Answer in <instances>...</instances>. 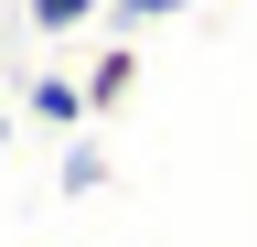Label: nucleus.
<instances>
[{
  "label": "nucleus",
  "instance_id": "nucleus-1",
  "mask_svg": "<svg viewBox=\"0 0 257 247\" xmlns=\"http://www.w3.org/2000/svg\"><path fill=\"white\" fill-rule=\"evenodd\" d=\"M75 86H86V118H107V108H128V86H140V43H128V33H118V43H107V54H96V65H86Z\"/></svg>",
  "mask_w": 257,
  "mask_h": 247
},
{
  "label": "nucleus",
  "instance_id": "nucleus-2",
  "mask_svg": "<svg viewBox=\"0 0 257 247\" xmlns=\"http://www.w3.org/2000/svg\"><path fill=\"white\" fill-rule=\"evenodd\" d=\"M22 108H32V129H86V86L75 75H32Z\"/></svg>",
  "mask_w": 257,
  "mask_h": 247
},
{
  "label": "nucleus",
  "instance_id": "nucleus-3",
  "mask_svg": "<svg viewBox=\"0 0 257 247\" xmlns=\"http://www.w3.org/2000/svg\"><path fill=\"white\" fill-rule=\"evenodd\" d=\"M32 33H86V22H107V0H22Z\"/></svg>",
  "mask_w": 257,
  "mask_h": 247
},
{
  "label": "nucleus",
  "instance_id": "nucleus-4",
  "mask_svg": "<svg viewBox=\"0 0 257 247\" xmlns=\"http://www.w3.org/2000/svg\"><path fill=\"white\" fill-rule=\"evenodd\" d=\"M96 183H107V150L75 140V150H64V194H96Z\"/></svg>",
  "mask_w": 257,
  "mask_h": 247
},
{
  "label": "nucleus",
  "instance_id": "nucleus-5",
  "mask_svg": "<svg viewBox=\"0 0 257 247\" xmlns=\"http://www.w3.org/2000/svg\"><path fill=\"white\" fill-rule=\"evenodd\" d=\"M182 11V0H107V22H118V33H140V22H172Z\"/></svg>",
  "mask_w": 257,
  "mask_h": 247
},
{
  "label": "nucleus",
  "instance_id": "nucleus-6",
  "mask_svg": "<svg viewBox=\"0 0 257 247\" xmlns=\"http://www.w3.org/2000/svg\"><path fill=\"white\" fill-rule=\"evenodd\" d=\"M0 150H11V108H0Z\"/></svg>",
  "mask_w": 257,
  "mask_h": 247
}]
</instances>
